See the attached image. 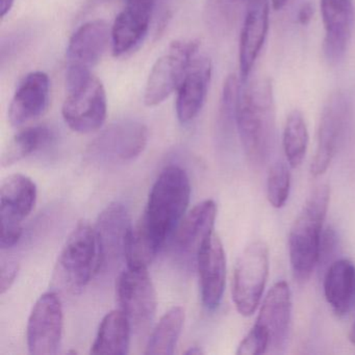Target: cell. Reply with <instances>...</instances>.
Masks as SVG:
<instances>
[{"mask_svg":"<svg viewBox=\"0 0 355 355\" xmlns=\"http://www.w3.org/2000/svg\"><path fill=\"white\" fill-rule=\"evenodd\" d=\"M236 125L251 165L269 161L275 143L276 107L272 80L259 78L242 84L236 109Z\"/></svg>","mask_w":355,"mask_h":355,"instance_id":"cell-1","label":"cell"},{"mask_svg":"<svg viewBox=\"0 0 355 355\" xmlns=\"http://www.w3.org/2000/svg\"><path fill=\"white\" fill-rule=\"evenodd\" d=\"M190 196V178L180 166L166 167L153 184L138 223L161 248L186 216Z\"/></svg>","mask_w":355,"mask_h":355,"instance_id":"cell-2","label":"cell"},{"mask_svg":"<svg viewBox=\"0 0 355 355\" xmlns=\"http://www.w3.org/2000/svg\"><path fill=\"white\" fill-rule=\"evenodd\" d=\"M327 184L317 187L305 201L288 234V254L295 278L305 282L320 261L322 230L329 207Z\"/></svg>","mask_w":355,"mask_h":355,"instance_id":"cell-3","label":"cell"},{"mask_svg":"<svg viewBox=\"0 0 355 355\" xmlns=\"http://www.w3.org/2000/svg\"><path fill=\"white\" fill-rule=\"evenodd\" d=\"M67 96L62 107L66 124L73 132H96L107 119V93L103 83L91 70L68 66Z\"/></svg>","mask_w":355,"mask_h":355,"instance_id":"cell-4","label":"cell"},{"mask_svg":"<svg viewBox=\"0 0 355 355\" xmlns=\"http://www.w3.org/2000/svg\"><path fill=\"white\" fill-rule=\"evenodd\" d=\"M101 269L103 253L96 230L87 222H80L60 253L55 279L70 293H80Z\"/></svg>","mask_w":355,"mask_h":355,"instance_id":"cell-5","label":"cell"},{"mask_svg":"<svg viewBox=\"0 0 355 355\" xmlns=\"http://www.w3.org/2000/svg\"><path fill=\"white\" fill-rule=\"evenodd\" d=\"M354 121V109L350 96L336 91L328 97L320 117L317 148L311 165V175L321 176L327 171L332 159L350 136Z\"/></svg>","mask_w":355,"mask_h":355,"instance_id":"cell-6","label":"cell"},{"mask_svg":"<svg viewBox=\"0 0 355 355\" xmlns=\"http://www.w3.org/2000/svg\"><path fill=\"white\" fill-rule=\"evenodd\" d=\"M269 268V248L263 241L251 243L239 257L232 279V300L244 317H250L259 307Z\"/></svg>","mask_w":355,"mask_h":355,"instance_id":"cell-7","label":"cell"},{"mask_svg":"<svg viewBox=\"0 0 355 355\" xmlns=\"http://www.w3.org/2000/svg\"><path fill=\"white\" fill-rule=\"evenodd\" d=\"M37 201L36 184L24 174H12L0 186L1 249L15 246L24 234L22 222L28 217Z\"/></svg>","mask_w":355,"mask_h":355,"instance_id":"cell-8","label":"cell"},{"mask_svg":"<svg viewBox=\"0 0 355 355\" xmlns=\"http://www.w3.org/2000/svg\"><path fill=\"white\" fill-rule=\"evenodd\" d=\"M199 49L196 40H176L153 66L144 91L147 107H157L166 101L184 80Z\"/></svg>","mask_w":355,"mask_h":355,"instance_id":"cell-9","label":"cell"},{"mask_svg":"<svg viewBox=\"0 0 355 355\" xmlns=\"http://www.w3.org/2000/svg\"><path fill=\"white\" fill-rule=\"evenodd\" d=\"M148 128L142 122L123 120L105 128L88 148V155L105 164H123L137 159L146 148Z\"/></svg>","mask_w":355,"mask_h":355,"instance_id":"cell-10","label":"cell"},{"mask_svg":"<svg viewBox=\"0 0 355 355\" xmlns=\"http://www.w3.org/2000/svg\"><path fill=\"white\" fill-rule=\"evenodd\" d=\"M118 303L132 329L145 331L155 319L157 292L147 269L130 268L120 274L116 284Z\"/></svg>","mask_w":355,"mask_h":355,"instance_id":"cell-11","label":"cell"},{"mask_svg":"<svg viewBox=\"0 0 355 355\" xmlns=\"http://www.w3.org/2000/svg\"><path fill=\"white\" fill-rule=\"evenodd\" d=\"M62 301L55 292L43 294L35 303L28 318L26 340L34 355L57 354L63 336Z\"/></svg>","mask_w":355,"mask_h":355,"instance_id":"cell-12","label":"cell"},{"mask_svg":"<svg viewBox=\"0 0 355 355\" xmlns=\"http://www.w3.org/2000/svg\"><path fill=\"white\" fill-rule=\"evenodd\" d=\"M323 21L324 58L330 65L344 59L352 38L355 24V9L352 0H320Z\"/></svg>","mask_w":355,"mask_h":355,"instance_id":"cell-13","label":"cell"},{"mask_svg":"<svg viewBox=\"0 0 355 355\" xmlns=\"http://www.w3.org/2000/svg\"><path fill=\"white\" fill-rule=\"evenodd\" d=\"M292 315V294L286 282H278L263 299L255 327L269 340V352L278 353L286 344Z\"/></svg>","mask_w":355,"mask_h":355,"instance_id":"cell-14","label":"cell"},{"mask_svg":"<svg viewBox=\"0 0 355 355\" xmlns=\"http://www.w3.org/2000/svg\"><path fill=\"white\" fill-rule=\"evenodd\" d=\"M196 263L201 300L209 311H215L223 298L226 284L225 251L215 232L201 245Z\"/></svg>","mask_w":355,"mask_h":355,"instance_id":"cell-15","label":"cell"},{"mask_svg":"<svg viewBox=\"0 0 355 355\" xmlns=\"http://www.w3.org/2000/svg\"><path fill=\"white\" fill-rule=\"evenodd\" d=\"M270 0H251L243 18L239 46L240 78L245 84L265 44L269 30Z\"/></svg>","mask_w":355,"mask_h":355,"instance_id":"cell-16","label":"cell"},{"mask_svg":"<svg viewBox=\"0 0 355 355\" xmlns=\"http://www.w3.org/2000/svg\"><path fill=\"white\" fill-rule=\"evenodd\" d=\"M49 76L42 71L28 74L22 80L10 105L8 118L13 126L24 125L46 112L51 95Z\"/></svg>","mask_w":355,"mask_h":355,"instance_id":"cell-17","label":"cell"},{"mask_svg":"<svg viewBox=\"0 0 355 355\" xmlns=\"http://www.w3.org/2000/svg\"><path fill=\"white\" fill-rule=\"evenodd\" d=\"M211 78L209 59L194 58L178 89L175 109L180 123H190L199 115L207 99Z\"/></svg>","mask_w":355,"mask_h":355,"instance_id":"cell-18","label":"cell"},{"mask_svg":"<svg viewBox=\"0 0 355 355\" xmlns=\"http://www.w3.org/2000/svg\"><path fill=\"white\" fill-rule=\"evenodd\" d=\"M132 225L128 209L119 202L110 203L99 215L95 230L103 253V269L124 257L126 241Z\"/></svg>","mask_w":355,"mask_h":355,"instance_id":"cell-19","label":"cell"},{"mask_svg":"<svg viewBox=\"0 0 355 355\" xmlns=\"http://www.w3.org/2000/svg\"><path fill=\"white\" fill-rule=\"evenodd\" d=\"M217 213L215 201L207 199L186 214L174 239L176 250L182 257L196 259L201 245L214 234Z\"/></svg>","mask_w":355,"mask_h":355,"instance_id":"cell-20","label":"cell"},{"mask_svg":"<svg viewBox=\"0 0 355 355\" xmlns=\"http://www.w3.org/2000/svg\"><path fill=\"white\" fill-rule=\"evenodd\" d=\"M111 42V28L103 20L83 24L72 35L67 49L68 65L91 68L96 66Z\"/></svg>","mask_w":355,"mask_h":355,"instance_id":"cell-21","label":"cell"},{"mask_svg":"<svg viewBox=\"0 0 355 355\" xmlns=\"http://www.w3.org/2000/svg\"><path fill=\"white\" fill-rule=\"evenodd\" d=\"M324 294L338 317L346 315L355 302V265L347 259L334 261L324 278Z\"/></svg>","mask_w":355,"mask_h":355,"instance_id":"cell-22","label":"cell"},{"mask_svg":"<svg viewBox=\"0 0 355 355\" xmlns=\"http://www.w3.org/2000/svg\"><path fill=\"white\" fill-rule=\"evenodd\" d=\"M150 14L126 7L120 12L111 28L112 53L120 58L134 51L148 32Z\"/></svg>","mask_w":355,"mask_h":355,"instance_id":"cell-23","label":"cell"},{"mask_svg":"<svg viewBox=\"0 0 355 355\" xmlns=\"http://www.w3.org/2000/svg\"><path fill=\"white\" fill-rule=\"evenodd\" d=\"M132 324L121 309L110 311L99 325L93 343L92 354H128L130 351Z\"/></svg>","mask_w":355,"mask_h":355,"instance_id":"cell-24","label":"cell"},{"mask_svg":"<svg viewBox=\"0 0 355 355\" xmlns=\"http://www.w3.org/2000/svg\"><path fill=\"white\" fill-rule=\"evenodd\" d=\"M184 309L182 306L170 309L161 318L147 342V355H171L175 350L184 324Z\"/></svg>","mask_w":355,"mask_h":355,"instance_id":"cell-25","label":"cell"},{"mask_svg":"<svg viewBox=\"0 0 355 355\" xmlns=\"http://www.w3.org/2000/svg\"><path fill=\"white\" fill-rule=\"evenodd\" d=\"M51 138V130L45 125L31 126L22 130L14 136L3 150L1 166L3 168L11 167L46 146Z\"/></svg>","mask_w":355,"mask_h":355,"instance_id":"cell-26","label":"cell"},{"mask_svg":"<svg viewBox=\"0 0 355 355\" xmlns=\"http://www.w3.org/2000/svg\"><path fill=\"white\" fill-rule=\"evenodd\" d=\"M309 142V130L304 116L299 110H293L286 117L282 135L284 155L288 166L293 169L302 164Z\"/></svg>","mask_w":355,"mask_h":355,"instance_id":"cell-27","label":"cell"},{"mask_svg":"<svg viewBox=\"0 0 355 355\" xmlns=\"http://www.w3.org/2000/svg\"><path fill=\"white\" fill-rule=\"evenodd\" d=\"M251 0H207L205 20L217 35H227L244 18Z\"/></svg>","mask_w":355,"mask_h":355,"instance_id":"cell-28","label":"cell"},{"mask_svg":"<svg viewBox=\"0 0 355 355\" xmlns=\"http://www.w3.org/2000/svg\"><path fill=\"white\" fill-rule=\"evenodd\" d=\"M161 247L148 236L144 228L137 224L132 226L126 241L124 259L128 267L147 269L155 261Z\"/></svg>","mask_w":355,"mask_h":355,"instance_id":"cell-29","label":"cell"},{"mask_svg":"<svg viewBox=\"0 0 355 355\" xmlns=\"http://www.w3.org/2000/svg\"><path fill=\"white\" fill-rule=\"evenodd\" d=\"M290 166L284 162L273 164L268 172L267 198L275 209H282L288 200L291 190Z\"/></svg>","mask_w":355,"mask_h":355,"instance_id":"cell-30","label":"cell"},{"mask_svg":"<svg viewBox=\"0 0 355 355\" xmlns=\"http://www.w3.org/2000/svg\"><path fill=\"white\" fill-rule=\"evenodd\" d=\"M268 352H269V340L266 334L254 325L243 338L236 350V354L240 355H259Z\"/></svg>","mask_w":355,"mask_h":355,"instance_id":"cell-31","label":"cell"},{"mask_svg":"<svg viewBox=\"0 0 355 355\" xmlns=\"http://www.w3.org/2000/svg\"><path fill=\"white\" fill-rule=\"evenodd\" d=\"M17 263H1V270H0V292L5 294L10 290L12 284L15 282L18 274Z\"/></svg>","mask_w":355,"mask_h":355,"instance_id":"cell-32","label":"cell"},{"mask_svg":"<svg viewBox=\"0 0 355 355\" xmlns=\"http://www.w3.org/2000/svg\"><path fill=\"white\" fill-rule=\"evenodd\" d=\"M155 0H126V7L153 15Z\"/></svg>","mask_w":355,"mask_h":355,"instance_id":"cell-33","label":"cell"},{"mask_svg":"<svg viewBox=\"0 0 355 355\" xmlns=\"http://www.w3.org/2000/svg\"><path fill=\"white\" fill-rule=\"evenodd\" d=\"M313 15V6L309 3H303L299 9L298 14H297V20L301 26H306L311 22V18Z\"/></svg>","mask_w":355,"mask_h":355,"instance_id":"cell-34","label":"cell"},{"mask_svg":"<svg viewBox=\"0 0 355 355\" xmlns=\"http://www.w3.org/2000/svg\"><path fill=\"white\" fill-rule=\"evenodd\" d=\"M14 6V0H1L0 1V16L5 18L10 13Z\"/></svg>","mask_w":355,"mask_h":355,"instance_id":"cell-35","label":"cell"},{"mask_svg":"<svg viewBox=\"0 0 355 355\" xmlns=\"http://www.w3.org/2000/svg\"><path fill=\"white\" fill-rule=\"evenodd\" d=\"M288 3V0H271L272 7H273V9L276 10V11L282 10Z\"/></svg>","mask_w":355,"mask_h":355,"instance_id":"cell-36","label":"cell"},{"mask_svg":"<svg viewBox=\"0 0 355 355\" xmlns=\"http://www.w3.org/2000/svg\"><path fill=\"white\" fill-rule=\"evenodd\" d=\"M203 350L200 348V347L198 346H193L190 347V348L188 349V350L184 352V354L187 355H200L203 354Z\"/></svg>","mask_w":355,"mask_h":355,"instance_id":"cell-37","label":"cell"},{"mask_svg":"<svg viewBox=\"0 0 355 355\" xmlns=\"http://www.w3.org/2000/svg\"><path fill=\"white\" fill-rule=\"evenodd\" d=\"M350 340L355 345V322L353 324L352 329H351L350 332Z\"/></svg>","mask_w":355,"mask_h":355,"instance_id":"cell-38","label":"cell"}]
</instances>
